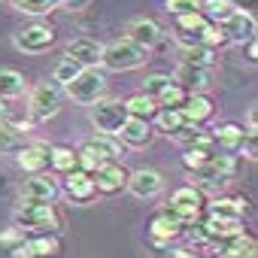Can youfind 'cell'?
I'll return each instance as SVG.
<instances>
[{
    "label": "cell",
    "instance_id": "obj_1",
    "mask_svg": "<svg viewBox=\"0 0 258 258\" xmlns=\"http://www.w3.org/2000/svg\"><path fill=\"white\" fill-rule=\"evenodd\" d=\"M149 61V49L131 43V40H115L109 46H103V55H100V64L112 73H127V70H137Z\"/></svg>",
    "mask_w": 258,
    "mask_h": 258
},
{
    "label": "cell",
    "instance_id": "obj_2",
    "mask_svg": "<svg viewBox=\"0 0 258 258\" xmlns=\"http://www.w3.org/2000/svg\"><path fill=\"white\" fill-rule=\"evenodd\" d=\"M13 219H16L19 231H37V234L61 231V216H58L55 204H22Z\"/></svg>",
    "mask_w": 258,
    "mask_h": 258
},
{
    "label": "cell",
    "instance_id": "obj_3",
    "mask_svg": "<svg viewBox=\"0 0 258 258\" xmlns=\"http://www.w3.org/2000/svg\"><path fill=\"white\" fill-rule=\"evenodd\" d=\"M64 88V94L70 97V100H76V103H82V106H91V103H97L103 94H106V76L97 70V67H82L67 85H61Z\"/></svg>",
    "mask_w": 258,
    "mask_h": 258
},
{
    "label": "cell",
    "instance_id": "obj_4",
    "mask_svg": "<svg viewBox=\"0 0 258 258\" xmlns=\"http://www.w3.org/2000/svg\"><path fill=\"white\" fill-rule=\"evenodd\" d=\"M88 118H91V124L97 127V134H112V137H115V134H118V127H121L124 118H127V109H124L121 100L100 97L97 103H91Z\"/></svg>",
    "mask_w": 258,
    "mask_h": 258
},
{
    "label": "cell",
    "instance_id": "obj_5",
    "mask_svg": "<svg viewBox=\"0 0 258 258\" xmlns=\"http://www.w3.org/2000/svg\"><path fill=\"white\" fill-rule=\"evenodd\" d=\"M58 109H61V85L58 82H40L28 100L31 121H49L52 115H58Z\"/></svg>",
    "mask_w": 258,
    "mask_h": 258
},
{
    "label": "cell",
    "instance_id": "obj_6",
    "mask_svg": "<svg viewBox=\"0 0 258 258\" xmlns=\"http://www.w3.org/2000/svg\"><path fill=\"white\" fill-rule=\"evenodd\" d=\"M182 231H185V222H182L170 207H164V210L149 222V237H152L155 249H170V240H176Z\"/></svg>",
    "mask_w": 258,
    "mask_h": 258
},
{
    "label": "cell",
    "instance_id": "obj_7",
    "mask_svg": "<svg viewBox=\"0 0 258 258\" xmlns=\"http://www.w3.org/2000/svg\"><path fill=\"white\" fill-rule=\"evenodd\" d=\"M182 222H185V228L188 225H195L198 219H201V213H204V195L198 191V188H191V185H182V188H176L173 195H170V204H167Z\"/></svg>",
    "mask_w": 258,
    "mask_h": 258
},
{
    "label": "cell",
    "instance_id": "obj_8",
    "mask_svg": "<svg viewBox=\"0 0 258 258\" xmlns=\"http://www.w3.org/2000/svg\"><path fill=\"white\" fill-rule=\"evenodd\" d=\"M124 188L131 191L137 201H149V198H158V195L164 191V179H161L158 170H152V167H140V170H134V173H127Z\"/></svg>",
    "mask_w": 258,
    "mask_h": 258
},
{
    "label": "cell",
    "instance_id": "obj_9",
    "mask_svg": "<svg viewBox=\"0 0 258 258\" xmlns=\"http://www.w3.org/2000/svg\"><path fill=\"white\" fill-rule=\"evenodd\" d=\"M13 43H16V49H22L28 55H40L55 43V31L49 25H28L13 37Z\"/></svg>",
    "mask_w": 258,
    "mask_h": 258
},
{
    "label": "cell",
    "instance_id": "obj_10",
    "mask_svg": "<svg viewBox=\"0 0 258 258\" xmlns=\"http://www.w3.org/2000/svg\"><path fill=\"white\" fill-rule=\"evenodd\" d=\"M22 195V204H55L58 198V182L46 173H37V176H28L19 188Z\"/></svg>",
    "mask_w": 258,
    "mask_h": 258
},
{
    "label": "cell",
    "instance_id": "obj_11",
    "mask_svg": "<svg viewBox=\"0 0 258 258\" xmlns=\"http://www.w3.org/2000/svg\"><path fill=\"white\" fill-rule=\"evenodd\" d=\"M91 179H94V191L97 195H118L124 188V182H127V170L118 161H106L100 170L91 173Z\"/></svg>",
    "mask_w": 258,
    "mask_h": 258
},
{
    "label": "cell",
    "instance_id": "obj_12",
    "mask_svg": "<svg viewBox=\"0 0 258 258\" xmlns=\"http://www.w3.org/2000/svg\"><path fill=\"white\" fill-rule=\"evenodd\" d=\"M115 137H121V143L131 146V149H143V146L152 143L155 131H152V121H146V118H131V115H127Z\"/></svg>",
    "mask_w": 258,
    "mask_h": 258
},
{
    "label": "cell",
    "instance_id": "obj_13",
    "mask_svg": "<svg viewBox=\"0 0 258 258\" xmlns=\"http://www.w3.org/2000/svg\"><path fill=\"white\" fill-rule=\"evenodd\" d=\"M64 55L70 61H76L79 67H97L100 64V55H103V46L97 40H88V37H79V40H70Z\"/></svg>",
    "mask_w": 258,
    "mask_h": 258
},
{
    "label": "cell",
    "instance_id": "obj_14",
    "mask_svg": "<svg viewBox=\"0 0 258 258\" xmlns=\"http://www.w3.org/2000/svg\"><path fill=\"white\" fill-rule=\"evenodd\" d=\"M173 82H176L182 91H188V94H204V91L213 85V76H210V70H204V67L179 64L176 73H173Z\"/></svg>",
    "mask_w": 258,
    "mask_h": 258
},
{
    "label": "cell",
    "instance_id": "obj_15",
    "mask_svg": "<svg viewBox=\"0 0 258 258\" xmlns=\"http://www.w3.org/2000/svg\"><path fill=\"white\" fill-rule=\"evenodd\" d=\"M219 28L225 31L228 43H243V40L255 37V19H252V13H231L225 22H219Z\"/></svg>",
    "mask_w": 258,
    "mask_h": 258
},
{
    "label": "cell",
    "instance_id": "obj_16",
    "mask_svg": "<svg viewBox=\"0 0 258 258\" xmlns=\"http://www.w3.org/2000/svg\"><path fill=\"white\" fill-rule=\"evenodd\" d=\"M19 167H22L28 176L46 173V170H49V146H46V143L22 146V149H19Z\"/></svg>",
    "mask_w": 258,
    "mask_h": 258
},
{
    "label": "cell",
    "instance_id": "obj_17",
    "mask_svg": "<svg viewBox=\"0 0 258 258\" xmlns=\"http://www.w3.org/2000/svg\"><path fill=\"white\" fill-rule=\"evenodd\" d=\"M124 40H131V43H137V46H143V49H152L158 40H161V28L152 22V19H134L131 25L124 28Z\"/></svg>",
    "mask_w": 258,
    "mask_h": 258
},
{
    "label": "cell",
    "instance_id": "obj_18",
    "mask_svg": "<svg viewBox=\"0 0 258 258\" xmlns=\"http://www.w3.org/2000/svg\"><path fill=\"white\" fill-rule=\"evenodd\" d=\"M64 191H67V198L70 201H76V204H85V201H91L97 191H94V179H91V173H85V170H73V173H67V179H64Z\"/></svg>",
    "mask_w": 258,
    "mask_h": 258
},
{
    "label": "cell",
    "instance_id": "obj_19",
    "mask_svg": "<svg viewBox=\"0 0 258 258\" xmlns=\"http://www.w3.org/2000/svg\"><path fill=\"white\" fill-rule=\"evenodd\" d=\"M213 100L207 97V94H188L185 97V103L179 106V112H182V118L188 121V124H204L210 115H213Z\"/></svg>",
    "mask_w": 258,
    "mask_h": 258
},
{
    "label": "cell",
    "instance_id": "obj_20",
    "mask_svg": "<svg viewBox=\"0 0 258 258\" xmlns=\"http://www.w3.org/2000/svg\"><path fill=\"white\" fill-rule=\"evenodd\" d=\"M61 249V240L58 234H37L31 240H25V249L22 255H31V258H55Z\"/></svg>",
    "mask_w": 258,
    "mask_h": 258
},
{
    "label": "cell",
    "instance_id": "obj_21",
    "mask_svg": "<svg viewBox=\"0 0 258 258\" xmlns=\"http://www.w3.org/2000/svg\"><path fill=\"white\" fill-rule=\"evenodd\" d=\"M213 246H219L222 249L219 255H225V258H249V255H255V240L246 231L237 234V237H228V240H216Z\"/></svg>",
    "mask_w": 258,
    "mask_h": 258
},
{
    "label": "cell",
    "instance_id": "obj_22",
    "mask_svg": "<svg viewBox=\"0 0 258 258\" xmlns=\"http://www.w3.org/2000/svg\"><path fill=\"white\" fill-rule=\"evenodd\" d=\"M213 143H219L225 152H237L240 149V143H243V137H246V131L240 124H234V121H225V124H219V127H213Z\"/></svg>",
    "mask_w": 258,
    "mask_h": 258
},
{
    "label": "cell",
    "instance_id": "obj_23",
    "mask_svg": "<svg viewBox=\"0 0 258 258\" xmlns=\"http://www.w3.org/2000/svg\"><path fill=\"white\" fill-rule=\"evenodd\" d=\"M243 213H246V201L243 198H216L210 204V216H216V219H237V222H243Z\"/></svg>",
    "mask_w": 258,
    "mask_h": 258
},
{
    "label": "cell",
    "instance_id": "obj_24",
    "mask_svg": "<svg viewBox=\"0 0 258 258\" xmlns=\"http://www.w3.org/2000/svg\"><path fill=\"white\" fill-rule=\"evenodd\" d=\"M49 167L55 170V173H73V170H79V161H76V152L73 149H67V146H49Z\"/></svg>",
    "mask_w": 258,
    "mask_h": 258
},
{
    "label": "cell",
    "instance_id": "obj_25",
    "mask_svg": "<svg viewBox=\"0 0 258 258\" xmlns=\"http://www.w3.org/2000/svg\"><path fill=\"white\" fill-rule=\"evenodd\" d=\"M182 124H185V118H182L179 109H158V112L152 115V131L167 134V137H173Z\"/></svg>",
    "mask_w": 258,
    "mask_h": 258
},
{
    "label": "cell",
    "instance_id": "obj_26",
    "mask_svg": "<svg viewBox=\"0 0 258 258\" xmlns=\"http://www.w3.org/2000/svg\"><path fill=\"white\" fill-rule=\"evenodd\" d=\"M22 94H25V76L19 70L0 67V97L13 100V97H22Z\"/></svg>",
    "mask_w": 258,
    "mask_h": 258
},
{
    "label": "cell",
    "instance_id": "obj_27",
    "mask_svg": "<svg viewBox=\"0 0 258 258\" xmlns=\"http://www.w3.org/2000/svg\"><path fill=\"white\" fill-rule=\"evenodd\" d=\"M121 103H124V109H127V115H131V118H146V121H152V115L158 112V103H155L152 97H146V94H134V97L121 100Z\"/></svg>",
    "mask_w": 258,
    "mask_h": 258
},
{
    "label": "cell",
    "instance_id": "obj_28",
    "mask_svg": "<svg viewBox=\"0 0 258 258\" xmlns=\"http://www.w3.org/2000/svg\"><path fill=\"white\" fill-rule=\"evenodd\" d=\"M25 146V134L16 131L13 124L0 121V155H10V152H19Z\"/></svg>",
    "mask_w": 258,
    "mask_h": 258
},
{
    "label": "cell",
    "instance_id": "obj_29",
    "mask_svg": "<svg viewBox=\"0 0 258 258\" xmlns=\"http://www.w3.org/2000/svg\"><path fill=\"white\" fill-rule=\"evenodd\" d=\"M207 16L204 13H185V16H176V31L179 34H198L204 40V31H207Z\"/></svg>",
    "mask_w": 258,
    "mask_h": 258
},
{
    "label": "cell",
    "instance_id": "obj_30",
    "mask_svg": "<svg viewBox=\"0 0 258 258\" xmlns=\"http://www.w3.org/2000/svg\"><path fill=\"white\" fill-rule=\"evenodd\" d=\"M182 64L210 70L216 64V58H213V49H207V46H188V49H182Z\"/></svg>",
    "mask_w": 258,
    "mask_h": 258
},
{
    "label": "cell",
    "instance_id": "obj_31",
    "mask_svg": "<svg viewBox=\"0 0 258 258\" xmlns=\"http://www.w3.org/2000/svg\"><path fill=\"white\" fill-rule=\"evenodd\" d=\"M170 85H173V79H170L167 73H152V76H146V79L140 82V94H146V97L158 100Z\"/></svg>",
    "mask_w": 258,
    "mask_h": 258
},
{
    "label": "cell",
    "instance_id": "obj_32",
    "mask_svg": "<svg viewBox=\"0 0 258 258\" xmlns=\"http://www.w3.org/2000/svg\"><path fill=\"white\" fill-rule=\"evenodd\" d=\"M13 7L28 16H49L58 10V0H13Z\"/></svg>",
    "mask_w": 258,
    "mask_h": 258
},
{
    "label": "cell",
    "instance_id": "obj_33",
    "mask_svg": "<svg viewBox=\"0 0 258 258\" xmlns=\"http://www.w3.org/2000/svg\"><path fill=\"white\" fill-rule=\"evenodd\" d=\"M88 146H94L106 161H118V158H121V146H118V140H115L112 134H97Z\"/></svg>",
    "mask_w": 258,
    "mask_h": 258
},
{
    "label": "cell",
    "instance_id": "obj_34",
    "mask_svg": "<svg viewBox=\"0 0 258 258\" xmlns=\"http://www.w3.org/2000/svg\"><path fill=\"white\" fill-rule=\"evenodd\" d=\"M76 161H79V170H85V173H94V170H100V167L106 164V158H103L94 146H88V143L76 152Z\"/></svg>",
    "mask_w": 258,
    "mask_h": 258
},
{
    "label": "cell",
    "instance_id": "obj_35",
    "mask_svg": "<svg viewBox=\"0 0 258 258\" xmlns=\"http://www.w3.org/2000/svg\"><path fill=\"white\" fill-rule=\"evenodd\" d=\"M79 70H82V67H79L76 61H70V58L64 55V58H61V61H58V64L52 67V82H58V85H67V82H70V79H73V76H76Z\"/></svg>",
    "mask_w": 258,
    "mask_h": 258
},
{
    "label": "cell",
    "instance_id": "obj_36",
    "mask_svg": "<svg viewBox=\"0 0 258 258\" xmlns=\"http://www.w3.org/2000/svg\"><path fill=\"white\" fill-rule=\"evenodd\" d=\"M185 97H188V91H182V88L173 82V85H170L158 100H155V103H158V109H179V106L185 103Z\"/></svg>",
    "mask_w": 258,
    "mask_h": 258
},
{
    "label": "cell",
    "instance_id": "obj_37",
    "mask_svg": "<svg viewBox=\"0 0 258 258\" xmlns=\"http://www.w3.org/2000/svg\"><path fill=\"white\" fill-rule=\"evenodd\" d=\"M210 167H213L222 179H228V176L237 170V158H234L231 152H222V155H219V152H213V155H210Z\"/></svg>",
    "mask_w": 258,
    "mask_h": 258
},
{
    "label": "cell",
    "instance_id": "obj_38",
    "mask_svg": "<svg viewBox=\"0 0 258 258\" xmlns=\"http://www.w3.org/2000/svg\"><path fill=\"white\" fill-rule=\"evenodd\" d=\"M201 10H204L210 19H216V25L225 22V19L234 13V7L228 4V0H201Z\"/></svg>",
    "mask_w": 258,
    "mask_h": 258
},
{
    "label": "cell",
    "instance_id": "obj_39",
    "mask_svg": "<svg viewBox=\"0 0 258 258\" xmlns=\"http://www.w3.org/2000/svg\"><path fill=\"white\" fill-rule=\"evenodd\" d=\"M210 155H213V149H195V146H188L185 155H182V164H185L188 170H201V167L210 161Z\"/></svg>",
    "mask_w": 258,
    "mask_h": 258
},
{
    "label": "cell",
    "instance_id": "obj_40",
    "mask_svg": "<svg viewBox=\"0 0 258 258\" xmlns=\"http://www.w3.org/2000/svg\"><path fill=\"white\" fill-rule=\"evenodd\" d=\"M225 43H228L225 31H222L219 25H207V31H204V40H201V46H207V49H216V46H225Z\"/></svg>",
    "mask_w": 258,
    "mask_h": 258
},
{
    "label": "cell",
    "instance_id": "obj_41",
    "mask_svg": "<svg viewBox=\"0 0 258 258\" xmlns=\"http://www.w3.org/2000/svg\"><path fill=\"white\" fill-rule=\"evenodd\" d=\"M167 13H173V16L201 13V0H167Z\"/></svg>",
    "mask_w": 258,
    "mask_h": 258
},
{
    "label": "cell",
    "instance_id": "obj_42",
    "mask_svg": "<svg viewBox=\"0 0 258 258\" xmlns=\"http://www.w3.org/2000/svg\"><path fill=\"white\" fill-rule=\"evenodd\" d=\"M234 7V13H252L255 10V0H228Z\"/></svg>",
    "mask_w": 258,
    "mask_h": 258
},
{
    "label": "cell",
    "instance_id": "obj_43",
    "mask_svg": "<svg viewBox=\"0 0 258 258\" xmlns=\"http://www.w3.org/2000/svg\"><path fill=\"white\" fill-rule=\"evenodd\" d=\"M91 0H58V7H67V10H85Z\"/></svg>",
    "mask_w": 258,
    "mask_h": 258
},
{
    "label": "cell",
    "instance_id": "obj_44",
    "mask_svg": "<svg viewBox=\"0 0 258 258\" xmlns=\"http://www.w3.org/2000/svg\"><path fill=\"white\" fill-rule=\"evenodd\" d=\"M170 258H201V255H195L191 249H173V252H170Z\"/></svg>",
    "mask_w": 258,
    "mask_h": 258
},
{
    "label": "cell",
    "instance_id": "obj_45",
    "mask_svg": "<svg viewBox=\"0 0 258 258\" xmlns=\"http://www.w3.org/2000/svg\"><path fill=\"white\" fill-rule=\"evenodd\" d=\"M7 112H10V109H7V100L0 97V121H7Z\"/></svg>",
    "mask_w": 258,
    "mask_h": 258
}]
</instances>
